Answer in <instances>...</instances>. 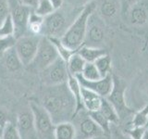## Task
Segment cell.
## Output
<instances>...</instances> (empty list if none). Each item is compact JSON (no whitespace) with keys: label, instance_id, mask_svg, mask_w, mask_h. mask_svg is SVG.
Instances as JSON below:
<instances>
[{"label":"cell","instance_id":"6da1fadb","mask_svg":"<svg viewBox=\"0 0 148 139\" xmlns=\"http://www.w3.org/2000/svg\"><path fill=\"white\" fill-rule=\"evenodd\" d=\"M43 107L56 124L71 122L75 118L76 101L68 86V83L46 86Z\"/></svg>","mask_w":148,"mask_h":139},{"label":"cell","instance_id":"7a4b0ae2","mask_svg":"<svg viewBox=\"0 0 148 139\" xmlns=\"http://www.w3.org/2000/svg\"><path fill=\"white\" fill-rule=\"evenodd\" d=\"M95 9L96 2L94 0L85 4L65 34L60 38L66 47L76 52L83 45L86 37L88 21Z\"/></svg>","mask_w":148,"mask_h":139},{"label":"cell","instance_id":"3957f363","mask_svg":"<svg viewBox=\"0 0 148 139\" xmlns=\"http://www.w3.org/2000/svg\"><path fill=\"white\" fill-rule=\"evenodd\" d=\"M29 105L34 115V130L38 139H55V123L43 105L35 101H30Z\"/></svg>","mask_w":148,"mask_h":139},{"label":"cell","instance_id":"277c9868","mask_svg":"<svg viewBox=\"0 0 148 139\" xmlns=\"http://www.w3.org/2000/svg\"><path fill=\"white\" fill-rule=\"evenodd\" d=\"M72 22L73 21H69V16H66L59 8L44 19L41 35L50 38H61Z\"/></svg>","mask_w":148,"mask_h":139},{"label":"cell","instance_id":"5b68a950","mask_svg":"<svg viewBox=\"0 0 148 139\" xmlns=\"http://www.w3.org/2000/svg\"><path fill=\"white\" fill-rule=\"evenodd\" d=\"M8 4L9 14L14 24V36L18 39L25 35L32 8L26 6L20 0H9Z\"/></svg>","mask_w":148,"mask_h":139},{"label":"cell","instance_id":"8992f818","mask_svg":"<svg viewBox=\"0 0 148 139\" xmlns=\"http://www.w3.org/2000/svg\"><path fill=\"white\" fill-rule=\"evenodd\" d=\"M125 91H126L125 83L117 76L113 75V89L109 96L106 97V99L114 107L115 110L117 111L119 115V120H125L131 116L133 117L134 113H135V111L129 108L126 104Z\"/></svg>","mask_w":148,"mask_h":139},{"label":"cell","instance_id":"52a82bcc","mask_svg":"<svg viewBox=\"0 0 148 139\" xmlns=\"http://www.w3.org/2000/svg\"><path fill=\"white\" fill-rule=\"evenodd\" d=\"M69 76L67 63L60 57L48 67L41 71V80L45 87L66 83Z\"/></svg>","mask_w":148,"mask_h":139},{"label":"cell","instance_id":"ba28073f","mask_svg":"<svg viewBox=\"0 0 148 139\" xmlns=\"http://www.w3.org/2000/svg\"><path fill=\"white\" fill-rule=\"evenodd\" d=\"M59 58L57 48L51 40L46 36H41L35 58L31 65L39 71L48 67Z\"/></svg>","mask_w":148,"mask_h":139},{"label":"cell","instance_id":"9c48e42d","mask_svg":"<svg viewBox=\"0 0 148 139\" xmlns=\"http://www.w3.org/2000/svg\"><path fill=\"white\" fill-rule=\"evenodd\" d=\"M42 35H23L17 39L15 49L22 65H31L35 58Z\"/></svg>","mask_w":148,"mask_h":139},{"label":"cell","instance_id":"30bf717a","mask_svg":"<svg viewBox=\"0 0 148 139\" xmlns=\"http://www.w3.org/2000/svg\"><path fill=\"white\" fill-rule=\"evenodd\" d=\"M75 77L78 79L79 83H81V85L82 87L96 93L97 95L104 97V98H106L113 89V74L112 73H109L108 75H106V77L101 78L99 80H96V81L85 80L81 74Z\"/></svg>","mask_w":148,"mask_h":139},{"label":"cell","instance_id":"8fae6325","mask_svg":"<svg viewBox=\"0 0 148 139\" xmlns=\"http://www.w3.org/2000/svg\"><path fill=\"white\" fill-rule=\"evenodd\" d=\"M76 139H96V137H99L104 134L101 128L94 122V120L89 115L82 118L79 122L78 127H76Z\"/></svg>","mask_w":148,"mask_h":139},{"label":"cell","instance_id":"7c38bea8","mask_svg":"<svg viewBox=\"0 0 148 139\" xmlns=\"http://www.w3.org/2000/svg\"><path fill=\"white\" fill-rule=\"evenodd\" d=\"M105 38V30L99 21H95L92 15L88 21L86 37L83 45L91 47H99L98 45L103 42Z\"/></svg>","mask_w":148,"mask_h":139},{"label":"cell","instance_id":"4fadbf2b","mask_svg":"<svg viewBox=\"0 0 148 139\" xmlns=\"http://www.w3.org/2000/svg\"><path fill=\"white\" fill-rule=\"evenodd\" d=\"M127 14L132 25L145 26L148 23V4L142 0L131 7Z\"/></svg>","mask_w":148,"mask_h":139},{"label":"cell","instance_id":"5bb4252c","mask_svg":"<svg viewBox=\"0 0 148 139\" xmlns=\"http://www.w3.org/2000/svg\"><path fill=\"white\" fill-rule=\"evenodd\" d=\"M120 10V0H101L98 6L99 16L103 21L115 20Z\"/></svg>","mask_w":148,"mask_h":139},{"label":"cell","instance_id":"9a60e30c","mask_svg":"<svg viewBox=\"0 0 148 139\" xmlns=\"http://www.w3.org/2000/svg\"><path fill=\"white\" fill-rule=\"evenodd\" d=\"M16 126L21 134V139H25L26 136H29L31 131L34 129V115L32 111H22L18 115Z\"/></svg>","mask_w":148,"mask_h":139},{"label":"cell","instance_id":"2e32d148","mask_svg":"<svg viewBox=\"0 0 148 139\" xmlns=\"http://www.w3.org/2000/svg\"><path fill=\"white\" fill-rule=\"evenodd\" d=\"M82 104L88 112L99 110L102 105L104 97L97 95L96 93L92 92L89 89L82 86Z\"/></svg>","mask_w":148,"mask_h":139},{"label":"cell","instance_id":"e0dca14e","mask_svg":"<svg viewBox=\"0 0 148 139\" xmlns=\"http://www.w3.org/2000/svg\"><path fill=\"white\" fill-rule=\"evenodd\" d=\"M67 83L74 97V99L76 101V112H75V117H76L82 110H84V107H83V104H82V85H81V83H79L78 79L75 76L71 75V74H69V76Z\"/></svg>","mask_w":148,"mask_h":139},{"label":"cell","instance_id":"ac0fdd59","mask_svg":"<svg viewBox=\"0 0 148 139\" xmlns=\"http://www.w3.org/2000/svg\"><path fill=\"white\" fill-rule=\"evenodd\" d=\"M55 139H76V127L71 122H60L55 125Z\"/></svg>","mask_w":148,"mask_h":139},{"label":"cell","instance_id":"d6986e66","mask_svg":"<svg viewBox=\"0 0 148 139\" xmlns=\"http://www.w3.org/2000/svg\"><path fill=\"white\" fill-rule=\"evenodd\" d=\"M77 52L86 62L89 63H94L96 59L101 58L102 56L108 54V51L105 48L91 47V46H86V45H82Z\"/></svg>","mask_w":148,"mask_h":139},{"label":"cell","instance_id":"ffe728a7","mask_svg":"<svg viewBox=\"0 0 148 139\" xmlns=\"http://www.w3.org/2000/svg\"><path fill=\"white\" fill-rule=\"evenodd\" d=\"M86 64V61L83 59L79 53L76 52L74 53L67 62V67H68V71L69 73L72 76H77L80 75L82 73L83 69Z\"/></svg>","mask_w":148,"mask_h":139},{"label":"cell","instance_id":"44dd1931","mask_svg":"<svg viewBox=\"0 0 148 139\" xmlns=\"http://www.w3.org/2000/svg\"><path fill=\"white\" fill-rule=\"evenodd\" d=\"M5 58V64L8 71L10 72H16L22 66V63L21 61L20 58L17 54V51L15 47L8 50L6 53L4 54Z\"/></svg>","mask_w":148,"mask_h":139},{"label":"cell","instance_id":"7402d4cb","mask_svg":"<svg viewBox=\"0 0 148 139\" xmlns=\"http://www.w3.org/2000/svg\"><path fill=\"white\" fill-rule=\"evenodd\" d=\"M99 111L105 116V118L108 120L110 123H118L119 122V118L117 111L115 110L114 107L110 104V102L106 98H103Z\"/></svg>","mask_w":148,"mask_h":139},{"label":"cell","instance_id":"603a6c76","mask_svg":"<svg viewBox=\"0 0 148 139\" xmlns=\"http://www.w3.org/2000/svg\"><path fill=\"white\" fill-rule=\"evenodd\" d=\"M148 125V104H146L143 108L134 113L132 122L131 128H138V127H147Z\"/></svg>","mask_w":148,"mask_h":139},{"label":"cell","instance_id":"cb8c5ba5","mask_svg":"<svg viewBox=\"0 0 148 139\" xmlns=\"http://www.w3.org/2000/svg\"><path fill=\"white\" fill-rule=\"evenodd\" d=\"M88 115L94 120V122L98 125L103 131L105 136H109L111 133V127H110V122L105 118V116L102 114L99 110L97 111H92V112H88Z\"/></svg>","mask_w":148,"mask_h":139},{"label":"cell","instance_id":"d4e9b609","mask_svg":"<svg viewBox=\"0 0 148 139\" xmlns=\"http://www.w3.org/2000/svg\"><path fill=\"white\" fill-rule=\"evenodd\" d=\"M94 63L98 70L102 78L108 75L109 73H112L111 72V58L108 53L96 59Z\"/></svg>","mask_w":148,"mask_h":139},{"label":"cell","instance_id":"484cf974","mask_svg":"<svg viewBox=\"0 0 148 139\" xmlns=\"http://www.w3.org/2000/svg\"><path fill=\"white\" fill-rule=\"evenodd\" d=\"M44 19L45 18L35 14L34 11L32 12L29 19V23H28V30L32 32V34L41 35L42 28H43L44 24Z\"/></svg>","mask_w":148,"mask_h":139},{"label":"cell","instance_id":"4316f807","mask_svg":"<svg viewBox=\"0 0 148 139\" xmlns=\"http://www.w3.org/2000/svg\"><path fill=\"white\" fill-rule=\"evenodd\" d=\"M48 38L51 40V42H52V43L54 44V45L56 46L59 57L67 63L68 60L69 59V58L75 53V51H72L71 49H69L68 47H66V46L62 44L60 38H50V37H48Z\"/></svg>","mask_w":148,"mask_h":139},{"label":"cell","instance_id":"83f0119b","mask_svg":"<svg viewBox=\"0 0 148 139\" xmlns=\"http://www.w3.org/2000/svg\"><path fill=\"white\" fill-rule=\"evenodd\" d=\"M54 11L56 10L50 0H39L36 7L34 8V13L43 18L52 14Z\"/></svg>","mask_w":148,"mask_h":139},{"label":"cell","instance_id":"f1b7e54d","mask_svg":"<svg viewBox=\"0 0 148 139\" xmlns=\"http://www.w3.org/2000/svg\"><path fill=\"white\" fill-rule=\"evenodd\" d=\"M81 75L85 80L88 81H96L102 78L95 63H89V62H86L84 69H83V72Z\"/></svg>","mask_w":148,"mask_h":139},{"label":"cell","instance_id":"f546056e","mask_svg":"<svg viewBox=\"0 0 148 139\" xmlns=\"http://www.w3.org/2000/svg\"><path fill=\"white\" fill-rule=\"evenodd\" d=\"M1 138L2 139H21L17 126L10 122H8L6 125L4 126Z\"/></svg>","mask_w":148,"mask_h":139},{"label":"cell","instance_id":"4dcf8cb0","mask_svg":"<svg viewBox=\"0 0 148 139\" xmlns=\"http://www.w3.org/2000/svg\"><path fill=\"white\" fill-rule=\"evenodd\" d=\"M17 38L14 35L0 37V54H5L8 50L15 47Z\"/></svg>","mask_w":148,"mask_h":139},{"label":"cell","instance_id":"1f68e13d","mask_svg":"<svg viewBox=\"0 0 148 139\" xmlns=\"http://www.w3.org/2000/svg\"><path fill=\"white\" fill-rule=\"evenodd\" d=\"M14 35V24L10 14L0 24V37Z\"/></svg>","mask_w":148,"mask_h":139},{"label":"cell","instance_id":"d6a6232c","mask_svg":"<svg viewBox=\"0 0 148 139\" xmlns=\"http://www.w3.org/2000/svg\"><path fill=\"white\" fill-rule=\"evenodd\" d=\"M145 131H146L145 127L130 128L126 131V134H128L132 139H143Z\"/></svg>","mask_w":148,"mask_h":139},{"label":"cell","instance_id":"836d02e7","mask_svg":"<svg viewBox=\"0 0 148 139\" xmlns=\"http://www.w3.org/2000/svg\"><path fill=\"white\" fill-rule=\"evenodd\" d=\"M9 14L8 4L5 1H0V24L4 21Z\"/></svg>","mask_w":148,"mask_h":139},{"label":"cell","instance_id":"e575fe53","mask_svg":"<svg viewBox=\"0 0 148 139\" xmlns=\"http://www.w3.org/2000/svg\"><path fill=\"white\" fill-rule=\"evenodd\" d=\"M142 1V0H120V5H121V11L122 14H126L131 7L136 3Z\"/></svg>","mask_w":148,"mask_h":139},{"label":"cell","instance_id":"d590c367","mask_svg":"<svg viewBox=\"0 0 148 139\" xmlns=\"http://www.w3.org/2000/svg\"><path fill=\"white\" fill-rule=\"evenodd\" d=\"M39 0H21V2L26 5V6L30 7L32 8H34L36 7L37 3H38Z\"/></svg>","mask_w":148,"mask_h":139},{"label":"cell","instance_id":"8d00e7d4","mask_svg":"<svg viewBox=\"0 0 148 139\" xmlns=\"http://www.w3.org/2000/svg\"><path fill=\"white\" fill-rule=\"evenodd\" d=\"M63 1L64 0H50V2L52 3L55 10H58V9L61 8L62 5H63Z\"/></svg>","mask_w":148,"mask_h":139},{"label":"cell","instance_id":"74e56055","mask_svg":"<svg viewBox=\"0 0 148 139\" xmlns=\"http://www.w3.org/2000/svg\"><path fill=\"white\" fill-rule=\"evenodd\" d=\"M117 137H118V139H132L128 136V134H124V133H119V134H117Z\"/></svg>","mask_w":148,"mask_h":139},{"label":"cell","instance_id":"f35d334b","mask_svg":"<svg viewBox=\"0 0 148 139\" xmlns=\"http://www.w3.org/2000/svg\"><path fill=\"white\" fill-rule=\"evenodd\" d=\"M143 139H148V130L146 129V131L145 132V134H143Z\"/></svg>","mask_w":148,"mask_h":139},{"label":"cell","instance_id":"ab89813d","mask_svg":"<svg viewBox=\"0 0 148 139\" xmlns=\"http://www.w3.org/2000/svg\"><path fill=\"white\" fill-rule=\"evenodd\" d=\"M3 129H4V126H3V125H1V124H0V137H1V136H2Z\"/></svg>","mask_w":148,"mask_h":139},{"label":"cell","instance_id":"60d3db41","mask_svg":"<svg viewBox=\"0 0 148 139\" xmlns=\"http://www.w3.org/2000/svg\"><path fill=\"white\" fill-rule=\"evenodd\" d=\"M80 1H82V2H90V1H92V0H80Z\"/></svg>","mask_w":148,"mask_h":139},{"label":"cell","instance_id":"b9f144b4","mask_svg":"<svg viewBox=\"0 0 148 139\" xmlns=\"http://www.w3.org/2000/svg\"><path fill=\"white\" fill-rule=\"evenodd\" d=\"M146 129H147V130H148V125H147V127H146Z\"/></svg>","mask_w":148,"mask_h":139},{"label":"cell","instance_id":"7bdbcfd3","mask_svg":"<svg viewBox=\"0 0 148 139\" xmlns=\"http://www.w3.org/2000/svg\"><path fill=\"white\" fill-rule=\"evenodd\" d=\"M0 139H2V138H1V137H0Z\"/></svg>","mask_w":148,"mask_h":139}]
</instances>
